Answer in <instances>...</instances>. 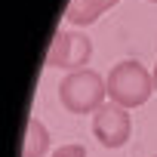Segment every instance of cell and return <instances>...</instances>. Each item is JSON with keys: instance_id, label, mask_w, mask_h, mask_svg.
Returning a JSON list of instances; mask_svg holds the SVG:
<instances>
[{"instance_id": "obj_7", "label": "cell", "mask_w": 157, "mask_h": 157, "mask_svg": "<svg viewBox=\"0 0 157 157\" xmlns=\"http://www.w3.org/2000/svg\"><path fill=\"white\" fill-rule=\"evenodd\" d=\"M52 157H90L83 145H59Z\"/></svg>"}, {"instance_id": "obj_5", "label": "cell", "mask_w": 157, "mask_h": 157, "mask_svg": "<svg viewBox=\"0 0 157 157\" xmlns=\"http://www.w3.org/2000/svg\"><path fill=\"white\" fill-rule=\"evenodd\" d=\"M120 0H71L68 10H65V19L77 28H86L93 22H99V16L111 6H117Z\"/></svg>"}, {"instance_id": "obj_4", "label": "cell", "mask_w": 157, "mask_h": 157, "mask_svg": "<svg viewBox=\"0 0 157 157\" xmlns=\"http://www.w3.org/2000/svg\"><path fill=\"white\" fill-rule=\"evenodd\" d=\"M93 132L105 148H123L132 136V117L120 105H102L93 114Z\"/></svg>"}, {"instance_id": "obj_2", "label": "cell", "mask_w": 157, "mask_h": 157, "mask_svg": "<svg viewBox=\"0 0 157 157\" xmlns=\"http://www.w3.org/2000/svg\"><path fill=\"white\" fill-rule=\"evenodd\" d=\"M105 96H108V80L93 68L71 71L59 86V99L71 114H96L105 105Z\"/></svg>"}, {"instance_id": "obj_9", "label": "cell", "mask_w": 157, "mask_h": 157, "mask_svg": "<svg viewBox=\"0 0 157 157\" xmlns=\"http://www.w3.org/2000/svg\"><path fill=\"white\" fill-rule=\"evenodd\" d=\"M151 3H157V0H151Z\"/></svg>"}, {"instance_id": "obj_3", "label": "cell", "mask_w": 157, "mask_h": 157, "mask_svg": "<svg viewBox=\"0 0 157 157\" xmlns=\"http://www.w3.org/2000/svg\"><path fill=\"white\" fill-rule=\"evenodd\" d=\"M93 56V43L80 31H59L52 37V46L46 52V68H68L80 71Z\"/></svg>"}, {"instance_id": "obj_8", "label": "cell", "mask_w": 157, "mask_h": 157, "mask_svg": "<svg viewBox=\"0 0 157 157\" xmlns=\"http://www.w3.org/2000/svg\"><path fill=\"white\" fill-rule=\"evenodd\" d=\"M151 77H154V93H157V65H154V71H151Z\"/></svg>"}, {"instance_id": "obj_6", "label": "cell", "mask_w": 157, "mask_h": 157, "mask_svg": "<svg viewBox=\"0 0 157 157\" xmlns=\"http://www.w3.org/2000/svg\"><path fill=\"white\" fill-rule=\"evenodd\" d=\"M46 148H49V132H46V126H43L37 117H31V120H28V129H25L22 157H43Z\"/></svg>"}, {"instance_id": "obj_1", "label": "cell", "mask_w": 157, "mask_h": 157, "mask_svg": "<svg viewBox=\"0 0 157 157\" xmlns=\"http://www.w3.org/2000/svg\"><path fill=\"white\" fill-rule=\"evenodd\" d=\"M154 93V77L151 71L136 62V59H126V62H117L111 71H108V99L120 108H139L151 99Z\"/></svg>"}]
</instances>
